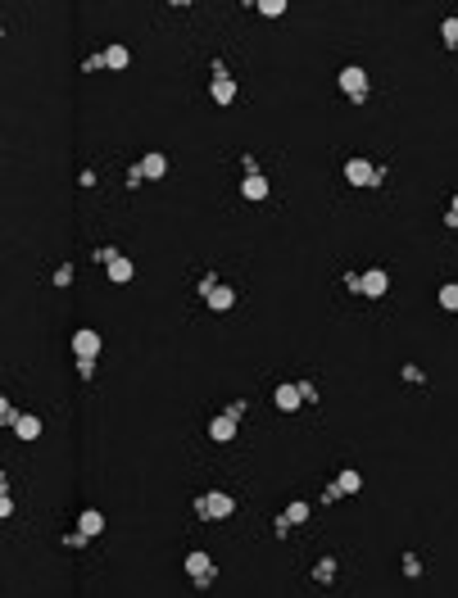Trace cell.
I'll use <instances>...</instances> for the list:
<instances>
[{
  "mask_svg": "<svg viewBox=\"0 0 458 598\" xmlns=\"http://www.w3.org/2000/svg\"><path fill=\"white\" fill-rule=\"evenodd\" d=\"M318 403V385L309 381V376H300V381H282L272 390V408L277 412H300V408H313Z\"/></svg>",
  "mask_w": 458,
  "mask_h": 598,
  "instance_id": "6da1fadb",
  "label": "cell"
},
{
  "mask_svg": "<svg viewBox=\"0 0 458 598\" xmlns=\"http://www.w3.org/2000/svg\"><path fill=\"white\" fill-rule=\"evenodd\" d=\"M345 181L354 190H377V186H386V168L372 163V159H363V154H349V159H345Z\"/></svg>",
  "mask_w": 458,
  "mask_h": 598,
  "instance_id": "7a4b0ae2",
  "label": "cell"
},
{
  "mask_svg": "<svg viewBox=\"0 0 458 598\" xmlns=\"http://www.w3.org/2000/svg\"><path fill=\"white\" fill-rule=\"evenodd\" d=\"M195 517H204V522H227V517L236 513V499L223 494V489H204V494H195Z\"/></svg>",
  "mask_w": 458,
  "mask_h": 598,
  "instance_id": "3957f363",
  "label": "cell"
},
{
  "mask_svg": "<svg viewBox=\"0 0 458 598\" xmlns=\"http://www.w3.org/2000/svg\"><path fill=\"white\" fill-rule=\"evenodd\" d=\"M336 86H340V95H345L349 104H368V95H372L368 69H359V64H345V69H340V77H336Z\"/></svg>",
  "mask_w": 458,
  "mask_h": 598,
  "instance_id": "277c9868",
  "label": "cell"
},
{
  "mask_svg": "<svg viewBox=\"0 0 458 598\" xmlns=\"http://www.w3.org/2000/svg\"><path fill=\"white\" fill-rule=\"evenodd\" d=\"M186 576L195 580V590H209V585L218 580V562L204 553V548H195V553H186Z\"/></svg>",
  "mask_w": 458,
  "mask_h": 598,
  "instance_id": "5b68a950",
  "label": "cell"
},
{
  "mask_svg": "<svg viewBox=\"0 0 458 598\" xmlns=\"http://www.w3.org/2000/svg\"><path fill=\"white\" fill-rule=\"evenodd\" d=\"M209 73H214V82H209V95H214V104H232V100H236V77L227 73V64L214 60V64H209Z\"/></svg>",
  "mask_w": 458,
  "mask_h": 598,
  "instance_id": "8992f818",
  "label": "cell"
},
{
  "mask_svg": "<svg viewBox=\"0 0 458 598\" xmlns=\"http://www.w3.org/2000/svg\"><path fill=\"white\" fill-rule=\"evenodd\" d=\"M390 291V272L386 267H363V272H359V295L363 299H381Z\"/></svg>",
  "mask_w": 458,
  "mask_h": 598,
  "instance_id": "52a82bcc",
  "label": "cell"
},
{
  "mask_svg": "<svg viewBox=\"0 0 458 598\" xmlns=\"http://www.w3.org/2000/svg\"><path fill=\"white\" fill-rule=\"evenodd\" d=\"M204 431H209V440H214V445H232L236 431H241V417H232V412L223 408L218 417H209V426H204Z\"/></svg>",
  "mask_w": 458,
  "mask_h": 598,
  "instance_id": "ba28073f",
  "label": "cell"
},
{
  "mask_svg": "<svg viewBox=\"0 0 458 598\" xmlns=\"http://www.w3.org/2000/svg\"><path fill=\"white\" fill-rule=\"evenodd\" d=\"M100 349H104L100 331H91V326H78V331H73V354H78V359H100Z\"/></svg>",
  "mask_w": 458,
  "mask_h": 598,
  "instance_id": "9c48e42d",
  "label": "cell"
},
{
  "mask_svg": "<svg viewBox=\"0 0 458 598\" xmlns=\"http://www.w3.org/2000/svg\"><path fill=\"white\" fill-rule=\"evenodd\" d=\"M241 195L250 200V204L268 200V177H263V172H245V177H241Z\"/></svg>",
  "mask_w": 458,
  "mask_h": 598,
  "instance_id": "30bf717a",
  "label": "cell"
},
{
  "mask_svg": "<svg viewBox=\"0 0 458 598\" xmlns=\"http://www.w3.org/2000/svg\"><path fill=\"white\" fill-rule=\"evenodd\" d=\"M137 168H141V177H146V181H159V177L168 172V154L150 150V154H141V163H137Z\"/></svg>",
  "mask_w": 458,
  "mask_h": 598,
  "instance_id": "8fae6325",
  "label": "cell"
},
{
  "mask_svg": "<svg viewBox=\"0 0 458 598\" xmlns=\"http://www.w3.org/2000/svg\"><path fill=\"white\" fill-rule=\"evenodd\" d=\"M104 272H109V281H118V286H127V281H132V277H137V263H132V258H127V254H118V258H113V263H109V267H104Z\"/></svg>",
  "mask_w": 458,
  "mask_h": 598,
  "instance_id": "7c38bea8",
  "label": "cell"
},
{
  "mask_svg": "<svg viewBox=\"0 0 458 598\" xmlns=\"http://www.w3.org/2000/svg\"><path fill=\"white\" fill-rule=\"evenodd\" d=\"M331 485H336L340 494H359V489H363V476H359L354 467H345V471H336V480H331Z\"/></svg>",
  "mask_w": 458,
  "mask_h": 598,
  "instance_id": "4fadbf2b",
  "label": "cell"
},
{
  "mask_svg": "<svg viewBox=\"0 0 458 598\" xmlns=\"http://www.w3.org/2000/svg\"><path fill=\"white\" fill-rule=\"evenodd\" d=\"M336 571H340V562H336V557L327 553V557H322L318 566H313V585H336Z\"/></svg>",
  "mask_w": 458,
  "mask_h": 598,
  "instance_id": "5bb4252c",
  "label": "cell"
},
{
  "mask_svg": "<svg viewBox=\"0 0 458 598\" xmlns=\"http://www.w3.org/2000/svg\"><path fill=\"white\" fill-rule=\"evenodd\" d=\"M78 530H82V535H91V539H95V535L104 530V513H95V508H87V513H78Z\"/></svg>",
  "mask_w": 458,
  "mask_h": 598,
  "instance_id": "9a60e30c",
  "label": "cell"
},
{
  "mask_svg": "<svg viewBox=\"0 0 458 598\" xmlns=\"http://www.w3.org/2000/svg\"><path fill=\"white\" fill-rule=\"evenodd\" d=\"M14 436H18V440H36V436H41V417H32V412H23V417L14 422Z\"/></svg>",
  "mask_w": 458,
  "mask_h": 598,
  "instance_id": "2e32d148",
  "label": "cell"
},
{
  "mask_svg": "<svg viewBox=\"0 0 458 598\" xmlns=\"http://www.w3.org/2000/svg\"><path fill=\"white\" fill-rule=\"evenodd\" d=\"M204 304H209V308H214V313H227V308H232V304H236V291H232V286H218V291H214V295H209V299H204Z\"/></svg>",
  "mask_w": 458,
  "mask_h": 598,
  "instance_id": "e0dca14e",
  "label": "cell"
},
{
  "mask_svg": "<svg viewBox=\"0 0 458 598\" xmlns=\"http://www.w3.org/2000/svg\"><path fill=\"white\" fill-rule=\"evenodd\" d=\"M127 64H132L127 46H104V69H127Z\"/></svg>",
  "mask_w": 458,
  "mask_h": 598,
  "instance_id": "ac0fdd59",
  "label": "cell"
},
{
  "mask_svg": "<svg viewBox=\"0 0 458 598\" xmlns=\"http://www.w3.org/2000/svg\"><path fill=\"white\" fill-rule=\"evenodd\" d=\"M286 517H291V526H304L313 517V508H309V499H291L286 503Z\"/></svg>",
  "mask_w": 458,
  "mask_h": 598,
  "instance_id": "d6986e66",
  "label": "cell"
},
{
  "mask_svg": "<svg viewBox=\"0 0 458 598\" xmlns=\"http://www.w3.org/2000/svg\"><path fill=\"white\" fill-rule=\"evenodd\" d=\"M440 36H445V46H450V50H458V14H450L440 23Z\"/></svg>",
  "mask_w": 458,
  "mask_h": 598,
  "instance_id": "ffe728a7",
  "label": "cell"
},
{
  "mask_svg": "<svg viewBox=\"0 0 458 598\" xmlns=\"http://www.w3.org/2000/svg\"><path fill=\"white\" fill-rule=\"evenodd\" d=\"M254 9H259L263 18H282V14H286V9H291V5H286V0H259V5H254Z\"/></svg>",
  "mask_w": 458,
  "mask_h": 598,
  "instance_id": "44dd1931",
  "label": "cell"
},
{
  "mask_svg": "<svg viewBox=\"0 0 458 598\" xmlns=\"http://www.w3.org/2000/svg\"><path fill=\"white\" fill-rule=\"evenodd\" d=\"M440 308H450V313H458V281H450V286H440Z\"/></svg>",
  "mask_w": 458,
  "mask_h": 598,
  "instance_id": "7402d4cb",
  "label": "cell"
},
{
  "mask_svg": "<svg viewBox=\"0 0 458 598\" xmlns=\"http://www.w3.org/2000/svg\"><path fill=\"white\" fill-rule=\"evenodd\" d=\"M218 286H223V281H218L214 272H204V277H200V281H195V295H200V299H209V295L218 291Z\"/></svg>",
  "mask_w": 458,
  "mask_h": 598,
  "instance_id": "603a6c76",
  "label": "cell"
},
{
  "mask_svg": "<svg viewBox=\"0 0 458 598\" xmlns=\"http://www.w3.org/2000/svg\"><path fill=\"white\" fill-rule=\"evenodd\" d=\"M399 376H404L408 385H426V372L417 368V363H404V368H399Z\"/></svg>",
  "mask_w": 458,
  "mask_h": 598,
  "instance_id": "cb8c5ba5",
  "label": "cell"
},
{
  "mask_svg": "<svg viewBox=\"0 0 458 598\" xmlns=\"http://www.w3.org/2000/svg\"><path fill=\"white\" fill-rule=\"evenodd\" d=\"M18 417H23V412H18V408H14L9 399H0V422H5L9 431H14V422H18Z\"/></svg>",
  "mask_w": 458,
  "mask_h": 598,
  "instance_id": "d4e9b609",
  "label": "cell"
},
{
  "mask_svg": "<svg viewBox=\"0 0 458 598\" xmlns=\"http://www.w3.org/2000/svg\"><path fill=\"white\" fill-rule=\"evenodd\" d=\"M50 281L60 286V291H64V286H73V263H60V267H55V277H50Z\"/></svg>",
  "mask_w": 458,
  "mask_h": 598,
  "instance_id": "484cf974",
  "label": "cell"
},
{
  "mask_svg": "<svg viewBox=\"0 0 458 598\" xmlns=\"http://www.w3.org/2000/svg\"><path fill=\"white\" fill-rule=\"evenodd\" d=\"M100 69H104V50H95V55L82 60V73H100Z\"/></svg>",
  "mask_w": 458,
  "mask_h": 598,
  "instance_id": "4316f807",
  "label": "cell"
},
{
  "mask_svg": "<svg viewBox=\"0 0 458 598\" xmlns=\"http://www.w3.org/2000/svg\"><path fill=\"white\" fill-rule=\"evenodd\" d=\"M91 258H95V263H104V267H109V263H113V258H118V249H113V245H100V249H95V254H91Z\"/></svg>",
  "mask_w": 458,
  "mask_h": 598,
  "instance_id": "83f0119b",
  "label": "cell"
},
{
  "mask_svg": "<svg viewBox=\"0 0 458 598\" xmlns=\"http://www.w3.org/2000/svg\"><path fill=\"white\" fill-rule=\"evenodd\" d=\"M64 544H69V548H87L91 535H82V530H69V535H64Z\"/></svg>",
  "mask_w": 458,
  "mask_h": 598,
  "instance_id": "f1b7e54d",
  "label": "cell"
},
{
  "mask_svg": "<svg viewBox=\"0 0 458 598\" xmlns=\"http://www.w3.org/2000/svg\"><path fill=\"white\" fill-rule=\"evenodd\" d=\"M272 535H277V539L291 535V517H286V513H282V517H272Z\"/></svg>",
  "mask_w": 458,
  "mask_h": 598,
  "instance_id": "f546056e",
  "label": "cell"
},
{
  "mask_svg": "<svg viewBox=\"0 0 458 598\" xmlns=\"http://www.w3.org/2000/svg\"><path fill=\"white\" fill-rule=\"evenodd\" d=\"M404 576H422V557L417 553H404Z\"/></svg>",
  "mask_w": 458,
  "mask_h": 598,
  "instance_id": "4dcf8cb0",
  "label": "cell"
},
{
  "mask_svg": "<svg viewBox=\"0 0 458 598\" xmlns=\"http://www.w3.org/2000/svg\"><path fill=\"white\" fill-rule=\"evenodd\" d=\"M445 227H450V231H458V190H454V200H450V214H445Z\"/></svg>",
  "mask_w": 458,
  "mask_h": 598,
  "instance_id": "1f68e13d",
  "label": "cell"
},
{
  "mask_svg": "<svg viewBox=\"0 0 458 598\" xmlns=\"http://www.w3.org/2000/svg\"><path fill=\"white\" fill-rule=\"evenodd\" d=\"M0 517H14V499H9V485L0 489Z\"/></svg>",
  "mask_w": 458,
  "mask_h": 598,
  "instance_id": "d6a6232c",
  "label": "cell"
},
{
  "mask_svg": "<svg viewBox=\"0 0 458 598\" xmlns=\"http://www.w3.org/2000/svg\"><path fill=\"white\" fill-rule=\"evenodd\" d=\"M78 376H82V381H91V376H95V359H78Z\"/></svg>",
  "mask_w": 458,
  "mask_h": 598,
  "instance_id": "836d02e7",
  "label": "cell"
},
{
  "mask_svg": "<svg viewBox=\"0 0 458 598\" xmlns=\"http://www.w3.org/2000/svg\"><path fill=\"white\" fill-rule=\"evenodd\" d=\"M141 181H146V177H141V168H137V163H132V168H127V190H137Z\"/></svg>",
  "mask_w": 458,
  "mask_h": 598,
  "instance_id": "e575fe53",
  "label": "cell"
},
{
  "mask_svg": "<svg viewBox=\"0 0 458 598\" xmlns=\"http://www.w3.org/2000/svg\"><path fill=\"white\" fill-rule=\"evenodd\" d=\"M340 281H345V291H354V295H359V272H354V267H349V272L340 277Z\"/></svg>",
  "mask_w": 458,
  "mask_h": 598,
  "instance_id": "d590c367",
  "label": "cell"
},
{
  "mask_svg": "<svg viewBox=\"0 0 458 598\" xmlns=\"http://www.w3.org/2000/svg\"><path fill=\"white\" fill-rule=\"evenodd\" d=\"M241 172H259V159H254V154H241Z\"/></svg>",
  "mask_w": 458,
  "mask_h": 598,
  "instance_id": "8d00e7d4",
  "label": "cell"
}]
</instances>
